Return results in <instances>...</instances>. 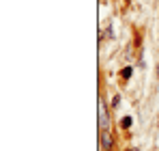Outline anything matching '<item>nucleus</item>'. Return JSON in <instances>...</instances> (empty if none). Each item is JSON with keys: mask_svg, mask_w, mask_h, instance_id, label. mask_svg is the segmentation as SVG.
Returning a JSON list of instances; mask_svg holds the SVG:
<instances>
[{"mask_svg": "<svg viewBox=\"0 0 159 151\" xmlns=\"http://www.w3.org/2000/svg\"><path fill=\"white\" fill-rule=\"evenodd\" d=\"M157 78H159V65H157Z\"/></svg>", "mask_w": 159, "mask_h": 151, "instance_id": "6", "label": "nucleus"}, {"mask_svg": "<svg viewBox=\"0 0 159 151\" xmlns=\"http://www.w3.org/2000/svg\"><path fill=\"white\" fill-rule=\"evenodd\" d=\"M120 76H123V78H129V76H131V67H127V69H123V71H120Z\"/></svg>", "mask_w": 159, "mask_h": 151, "instance_id": "3", "label": "nucleus"}, {"mask_svg": "<svg viewBox=\"0 0 159 151\" xmlns=\"http://www.w3.org/2000/svg\"><path fill=\"white\" fill-rule=\"evenodd\" d=\"M129 151H140V149H135V147H133V149H129Z\"/></svg>", "mask_w": 159, "mask_h": 151, "instance_id": "5", "label": "nucleus"}, {"mask_svg": "<svg viewBox=\"0 0 159 151\" xmlns=\"http://www.w3.org/2000/svg\"><path fill=\"white\" fill-rule=\"evenodd\" d=\"M101 143H103V149H112V138L107 134H103V140Z\"/></svg>", "mask_w": 159, "mask_h": 151, "instance_id": "1", "label": "nucleus"}, {"mask_svg": "<svg viewBox=\"0 0 159 151\" xmlns=\"http://www.w3.org/2000/svg\"><path fill=\"white\" fill-rule=\"evenodd\" d=\"M120 127H125V129H127V127H131V119H129V117H125V119L120 121Z\"/></svg>", "mask_w": 159, "mask_h": 151, "instance_id": "2", "label": "nucleus"}, {"mask_svg": "<svg viewBox=\"0 0 159 151\" xmlns=\"http://www.w3.org/2000/svg\"><path fill=\"white\" fill-rule=\"evenodd\" d=\"M101 125H106V108H103V104H101Z\"/></svg>", "mask_w": 159, "mask_h": 151, "instance_id": "4", "label": "nucleus"}]
</instances>
